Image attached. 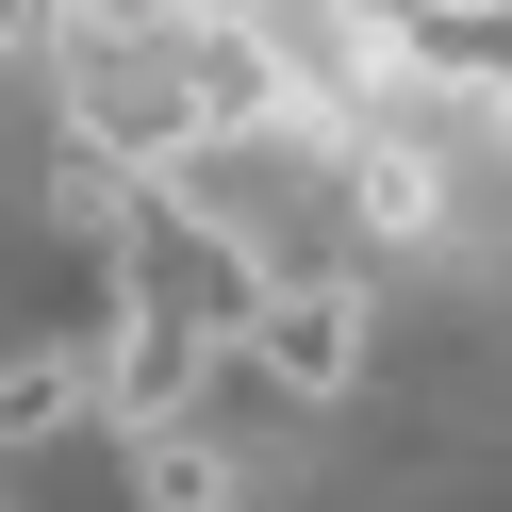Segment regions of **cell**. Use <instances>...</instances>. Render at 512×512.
Returning <instances> with one entry per match:
<instances>
[{
    "instance_id": "obj_1",
    "label": "cell",
    "mask_w": 512,
    "mask_h": 512,
    "mask_svg": "<svg viewBox=\"0 0 512 512\" xmlns=\"http://www.w3.org/2000/svg\"><path fill=\"white\" fill-rule=\"evenodd\" d=\"M248 364H265L281 397H347V380H364V298H347V265H281L265 314H248Z\"/></svg>"
},
{
    "instance_id": "obj_2",
    "label": "cell",
    "mask_w": 512,
    "mask_h": 512,
    "mask_svg": "<svg viewBox=\"0 0 512 512\" xmlns=\"http://www.w3.org/2000/svg\"><path fill=\"white\" fill-rule=\"evenodd\" d=\"M347 199H364L380 248H430V232H446V166H430L413 133H347Z\"/></svg>"
}]
</instances>
